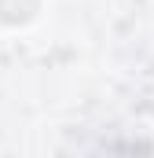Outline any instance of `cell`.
I'll return each mask as SVG.
<instances>
[{"instance_id":"cell-1","label":"cell","mask_w":154,"mask_h":158,"mask_svg":"<svg viewBox=\"0 0 154 158\" xmlns=\"http://www.w3.org/2000/svg\"><path fill=\"white\" fill-rule=\"evenodd\" d=\"M40 11V0H0V22L7 26H26Z\"/></svg>"}]
</instances>
